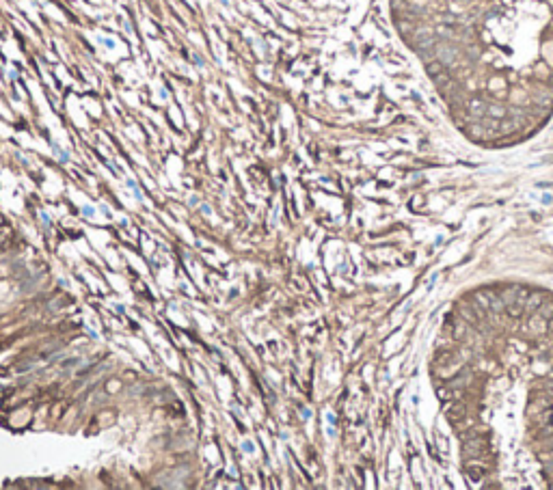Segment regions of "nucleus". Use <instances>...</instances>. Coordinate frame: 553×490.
<instances>
[{
	"label": "nucleus",
	"instance_id": "1",
	"mask_svg": "<svg viewBox=\"0 0 553 490\" xmlns=\"http://www.w3.org/2000/svg\"><path fill=\"white\" fill-rule=\"evenodd\" d=\"M553 408V393H545V395H534L529 400V413H540V410H549ZM527 413V415H529Z\"/></svg>",
	"mask_w": 553,
	"mask_h": 490
},
{
	"label": "nucleus",
	"instance_id": "3",
	"mask_svg": "<svg viewBox=\"0 0 553 490\" xmlns=\"http://www.w3.org/2000/svg\"><path fill=\"white\" fill-rule=\"evenodd\" d=\"M467 475H469L473 482H480V480H484V466L469 464V466H467Z\"/></svg>",
	"mask_w": 553,
	"mask_h": 490
},
{
	"label": "nucleus",
	"instance_id": "2",
	"mask_svg": "<svg viewBox=\"0 0 553 490\" xmlns=\"http://www.w3.org/2000/svg\"><path fill=\"white\" fill-rule=\"evenodd\" d=\"M437 59L441 61V65H452L456 61V50L447 48V45H439L437 48Z\"/></svg>",
	"mask_w": 553,
	"mask_h": 490
},
{
	"label": "nucleus",
	"instance_id": "5",
	"mask_svg": "<svg viewBox=\"0 0 553 490\" xmlns=\"http://www.w3.org/2000/svg\"><path fill=\"white\" fill-rule=\"evenodd\" d=\"M488 112H491L493 117H504V108H499V106H491Z\"/></svg>",
	"mask_w": 553,
	"mask_h": 490
},
{
	"label": "nucleus",
	"instance_id": "4",
	"mask_svg": "<svg viewBox=\"0 0 553 490\" xmlns=\"http://www.w3.org/2000/svg\"><path fill=\"white\" fill-rule=\"evenodd\" d=\"M469 110L473 112V115H484V104L482 102H471Z\"/></svg>",
	"mask_w": 553,
	"mask_h": 490
}]
</instances>
